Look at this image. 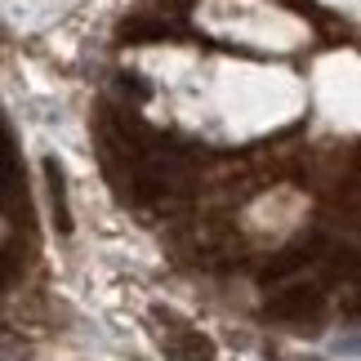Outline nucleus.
<instances>
[{
    "label": "nucleus",
    "mask_w": 361,
    "mask_h": 361,
    "mask_svg": "<svg viewBox=\"0 0 361 361\" xmlns=\"http://www.w3.org/2000/svg\"><path fill=\"white\" fill-rule=\"evenodd\" d=\"M322 299H326V290L317 286V281L286 286L281 295H272L268 317H276V322H308L312 312H322Z\"/></svg>",
    "instance_id": "nucleus-1"
},
{
    "label": "nucleus",
    "mask_w": 361,
    "mask_h": 361,
    "mask_svg": "<svg viewBox=\"0 0 361 361\" xmlns=\"http://www.w3.org/2000/svg\"><path fill=\"white\" fill-rule=\"evenodd\" d=\"M326 250V237H317V232H308V237H299L295 245H286L281 255L268 259V268H263V281H286V276H295L303 263H312L317 255Z\"/></svg>",
    "instance_id": "nucleus-2"
},
{
    "label": "nucleus",
    "mask_w": 361,
    "mask_h": 361,
    "mask_svg": "<svg viewBox=\"0 0 361 361\" xmlns=\"http://www.w3.org/2000/svg\"><path fill=\"white\" fill-rule=\"evenodd\" d=\"M45 183H49V205H54V228H59V237H72V210H67V178H63V165L45 157Z\"/></svg>",
    "instance_id": "nucleus-3"
},
{
    "label": "nucleus",
    "mask_w": 361,
    "mask_h": 361,
    "mask_svg": "<svg viewBox=\"0 0 361 361\" xmlns=\"http://www.w3.org/2000/svg\"><path fill=\"white\" fill-rule=\"evenodd\" d=\"M214 339L201 335V330H178V335L170 339V357L174 361H214Z\"/></svg>",
    "instance_id": "nucleus-4"
},
{
    "label": "nucleus",
    "mask_w": 361,
    "mask_h": 361,
    "mask_svg": "<svg viewBox=\"0 0 361 361\" xmlns=\"http://www.w3.org/2000/svg\"><path fill=\"white\" fill-rule=\"evenodd\" d=\"M326 259V272L330 276H343V281H361V255L353 245H326L322 250Z\"/></svg>",
    "instance_id": "nucleus-5"
},
{
    "label": "nucleus",
    "mask_w": 361,
    "mask_h": 361,
    "mask_svg": "<svg viewBox=\"0 0 361 361\" xmlns=\"http://www.w3.org/2000/svg\"><path fill=\"white\" fill-rule=\"evenodd\" d=\"M348 317H353V322H361V299H353V303H348Z\"/></svg>",
    "instance_id": "nucleus-6"
},
{
    "label": "nucleus",
    "mask_w": 361,
    "mask_h": 361,
    "mask_svg": "<svg viewBox=\"0 0 361 361\" xmlns=\"http://www.w3.org/2000/svg\"><path fill=\"white\" fill-rule=\"evenodd\" d=\"M308 361H317V357H308Z\"/></svg>",
    "instance_id": "nucleus-7"
}]
</instances>
